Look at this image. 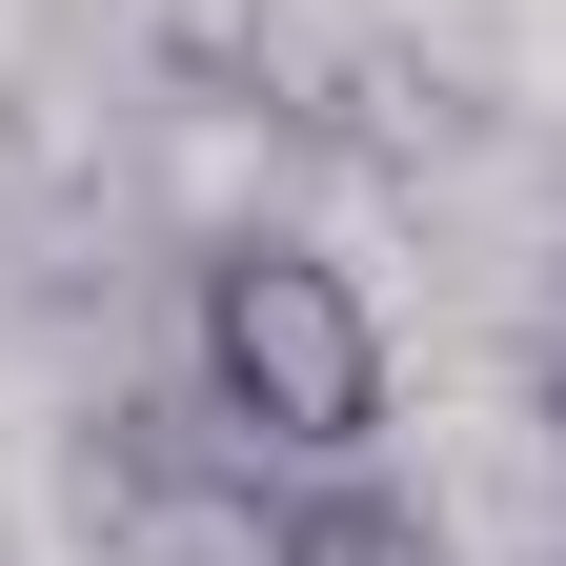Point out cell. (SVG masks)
Instances as JSON below:
<instances>
[{"label": "cell", "mask_w": 566, "mask_h": 566, "mask_svg": "<svg viewBox=\"0 0 566 566\" xmlns=\"http://www.w3.org/2000/svg\"><path fill=\"white\" fill-rule=\"evenodd\" d=\"M385 304L344 283L304 223H223L182 263V405L223 424L243 465H365L385 446Z\"/></svg>", "instance_id": "obj_1"}, {"label": "cell", "mask_w": 566, "mask_h": 566, "mask_svg": "<svg viewBox=\"0 0 566 566\" xmlns=\"http://www.w3.org/2000/svg\"><path fill=\"white\" fill-rule=\"evenodd\" d=\"M243 526H263V566H465L446 506H424V485H385V446H365V465H263Z\"/></svg>", "instance_id": "obj_2"}, {"label": "cell", "mask_w": 566, "mask_h": 566, "mask_svg": "<svg viewBox=\"0 0 566 566\" xmlns=\"http://www.w3.org/2000/svg\"><path fill=\"white\" fill-rule=\"evenodd\" d=\"M526 405H546V446H566V304H546V344H526Z\"/></svg>", "instance_id": "obj_3"}]
</instances>
